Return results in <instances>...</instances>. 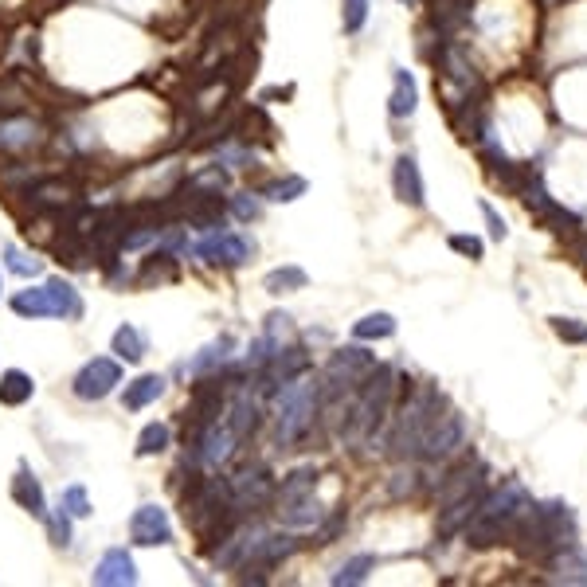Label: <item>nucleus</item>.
Masks as SVG:
<instances>
[{
	"label": "nucleus",
	"mask_w": 587,
	"mask_h": 587,
	"mask_svg": "<svg viewBox=\"0 0 587 587\" xmlns=\"http://www.w3.org/2000/svg\"><path fill=\"white\" fill-rule=\"evenodd\" d=\"M478 208H482V216H486V224H490V235H494L497 243H501V239H505V235H509V227H505V220H501V216H497V212H494V204H486V200H482V204H478Z\"/></svg>",
	"instance_id": "47"
},
{
	"label": "nucleus",
	"mask_w": 587,
	"mask_h": 587,
	"mask_svg": "<svg viewBox=\"0 0 587 587\" xmlns=\"http://www.w3.org/2000/svg\"><path fill=\"white\" fill-rule=\"evenodd\" d=\"M376 368V357L361 349V345H349V349H337L329 364H325V380L333 392H357L364 384V376Z\"/></svg>",
	"instance_id": "8"
},
{
	"label": "nucleus",
	"mask_w": 587,
	"mask_h": 587,
	"mask_svg": "<svg viewBox=\"0 0 587 587\" xmlns=\"http://www.w3.org/2000/svg\"><path fill=\"white\" fill-rule=\"evenodd\" d=\"M317 404H321V388H317L314 376L298 372V376L282 380V392L274 396V443L298 447L314 427Z\"/></svg>",
	"instance_id": "4"
},
{
	"label": "nucleus",
	"mask_w": 587,
	"mask_h": 587,
	"mask_svg": "<svg viewBox=\"0 0 587 587\" xmlns=\"http://www.w3.org/2000/svg\"><path fill=\"white\" fill-rule=\"evenodd\" d=\"M4 263H8V271L20 274V278H32V274L44 271V263L36 259V255H28V251H20V247H8L4 251Z\"/></svg>",
	"instance_id": "37"
},
{
	"label": "nucleus",
	"mask_w": 587,
	"mask_h": 587,
	"mask_svg": "<svg viewBox=\"0 0 587 587\" xmlns=\"http://www.w3.org/2000/svg\"><path fill=\"white\" fill-rule=\"evenodd\" d=\"M28 196H32V204L44 208V212H67V208L79 204V188H75V181H63V177H44V181H36L28 188Z\"/></svg>",
	"instance_id": "17"
},
{
	"label": "nucleus",
	"mask_w": 587,
	"mask_h": 587,
	"mask_svg": "<svg viewBox=\"0 0 587 587\" xmlns=\"http://www.w3.org/2000/svg\"><path fill=\"white\" fill-rule=\"evenodd\" d=\"M12 310L20 317H83V298L71 282L51 278L40 290H20L12 298Z\"/></svg>",
	"instance_id": "7"
},
{
	"label": "nucleus",
	"mask_w": 587,
	"mask_h": 587,
	"mask_svg": "<svg viewBox=\"0 0 587 587\" xmlns=\"http://www.w3.org/2000/svg\"><path fill=\"white\" fill-rule=\"evenodd\" d=\"M224 188H227V173L220 165H212V169L188 177V184H184V192H192V200H196V196H220Z\"/></svg>",
	"instance_id": "32"
},
{
	"label": "nucleus",
	"mask_w": 587,
	"mask_h": 587,
	"mask_svg": "<svg viewBox=\"0 0 587 587\" xmlns=\"http://www.w3.org/2000/svg\"><path fill=\"white\" fill-rule=\"evenodd\" d=\"M227 98H231V79L220 75V79H212L208 87H200V94L192 98V110H196V118H212V114L224 110Z\"/></svg>",
	"instance_id": "27"
},
{
	"label": "nucleus",
	"mask_w": 587,
	"mask_h": 587,
	"mask_svg": "<svg viewBox=\"0 0 587 587\" xmlns=\"http://www.w3.org/2000/svg\"><path fill=\"white\" fill-rule=\"evenodd\" d=\"M161 392H165V376L145 372V376H137L134 384H126L122 407H126V411H141V407H149L153 400H161Z\"/></svg>",
	"instance_id": "25"
},
{
	"label": "nucleus",
	"mask_w": 587,
	"mask_h": 587,
	"mask_svg": "<svg viewBox=\"0 0 587 587\" xmlns=\"http://www.w3.org/2000/svg\"><path fill=\"white\" fill-rule=\"evenodd\" d=\"M278 517H282V525H286V529H314L317 521H321V505H317L314 490H310V494L282 497Z\"/></svg>",
	"instance_id": "21"
},
{
	"label": "nucleus",
	"mask_w": 587,
	"mask_h": 587,
	"mask_svg": "<svg viewBox=\"0 0 587 587\" xmlns=\"http://www.w3.org/2000/svg\"><path fill=\"white\" fill-rule=\"evenodd\" d=\"M169 439H173V431H169L165 423H149V427L137 435L134 454L137 458H153V454H161L165 447H169Z\"/></svg>",
	"instance_id": "33"
},
{
	"label": "nucleus",
	"mask_w": 587,
	"mask_h": 587,
	"mask_svg": "<svg viewBox=\"0 0 587 587\" xmlns=\"http://www.w3.org/2000/svg\"><path fill=\"white\" fill-rule=\"evenodd\" d=\"M466 16H470V0H431V24L443 32L462 28Z\"/></svg>",
	"instance_id": "29"
},
{
	"label": "nucleus",
	"mask_w": 587,
	"mask_h": 587,
	"mask_svg": "<svg viewBox=\"0 0 587 587\" xmlns=\"http://www.w3.org/2000/svg\"><path fill=\"white\" fill-rule=\"evenodd\" d=\"M392 83H396V87H392V98H388V110H392V118H411V114H415V106H419V87H415L411 71L396 67Z\"/></svg>",
	"instance_id": "26"
},
{
	"label": "nucleus",
	"mask_w": 587,
	"mask_h": 587,
	"mask_svg": "<svg viewBox=\"0 0 587 587\" xmlns=\"http://www.w3.org/2000/svg\"><path fill=\"white\" fill-rule=\"evenodd\" d=\"M227 490H231V501H235L239 509H259V505H267L274 497V478L263 466H243V470L227 482Z\"/></svg>",
	"instance_id": "12"
},
{
	"label": "nucleus",
	"mask_w": 587,
	"mask_h": 587,
	"mask_svg": "<svg viewBox=\"0 0 587 587\" xmlns=\"http://www.w3.org/2000/svg\"><path fill=\"white\" fill-rule=\"evenodd\" d=\"M235 134L243 137V141H251V137H271V122H267L263 110H247V118H243V126H239Z\"/></svg>",
	"instance_id": "43"
},
{
	"label": "nucleus",
	"mask_w": 587,
	"mask_h": 587,
	"mask_svg": "<svg viewBox=\"0 0 587 587\" xmlns=\"http://www.w3.org/2000/svg\"><path fill=\"white\" fill-rule=\"evenodd\" d=\"M173 259L169 255H153L145 267H141V282H169L173 278Z\"/></svg>",
	"instance_id": "44"
},
{
	"label": "nucleus",
	"mask_w": 587,
	"mask_h": 587,
	"mask_svg": "<svg viewBox=\"0 0 587 587\" xmlns=\"http://www.w3.org/2000/svg\"><path fill=\"white\" fill-rule=\"evenodd\" d=\"M439 71H443V87L451 91L458 87L462 98H470V91H478L482 87V79H478V67L458 51V47H443V55H439Z\"/></svg>",
	"instance_id": "16"
},
{
	"label": "nucleus",
	"mask_w": 587,
	"mask_h": 587,
	"mask_svg": "<svg viewBox=\"0 0 587 587\" xmlns=\"http://www.w3.org/2000/svg\"><path fill=\"white\" fill-rule=\"evenodd\" d=\"M529 501H533V497L525 494L521 482H505L494 494H482L474 517H470V525L462 529V533H466V544L490 548V544H497V541H509L513 529H517V521H521V513L529 509Z\"/></svg>",
	"instance_id": "2"
},
{
	"label": "nucleus",
	"mask_w": 587,
	"mask_h": 587,
	"mask_svg": "<svg viewBox=\"0 0 587 587\" xmlns=\"http://www.w3.org/2000/svg\"><path fill=\"white\" fill-rule=\"evenodd\" d=\"M12 497H16V505H20V509H28L32 517H47L44 486L36 482V474H32L28 466H20V470H16V478H12Z\"/></svg>",
	"instance_id": "22"
},
{
	"label": "nucleus",
	"mask_w": 587,
	"mask_h": 587,
	"mask_svg": "<svg viewBox=\"0 0 587 587\" xmlns=\"http://www.w3.org/2000/svg\"><path fill=\"white\" fill-rule=\"evenodd\" d=\"M400 4H415V0H400Z\"/></svg>",
	"instance_id": "50"
},
{
	"label": "nucleus",
	"mask_w": 587,
	"mask_h": 587,
	"mask_svg": "<svg viewBox=\"0 0 587 587\" xmlns=\"http://www.w3.org/2000/svg\"><path fill=\"white\" fill-rule=\"evenodd\" d=\"M478 501H482V490H474V494H466V497H458V501H451V505H443V513H439V537L462 533V529L470 525Z\"/></svg>",
	"instance_id": "23"
},
{
	"label": "nucleus",
	"mask_w": 587,
	"mask_h": 587,
	"mask_svg": "<svg viewBox=\"0 0 587 587\" xmlns=\"http://www.w3.org/2000/svg\"><path fill=\"white\" fill-rule=\"evenodd\" d=\"M368 20V0H341V24L349 36H357Z\"/></svg>",
	"instance_id": "39"
},
{
	"label": "nucleus",
	"mask_w": 587,
	"mask_h": 587,
	"mask_svg": "<svg viewBox=\"0 0 587 587\" xmlns=\"http://www.w3.org/2000/svg\"><path fill=\"white\" fill-rule=\"evenodd\" d=\"M63 509H67L71 517H79V521L94 513L91 497H87V490H83V486H67V490H63Z\"/></svg>",
	"instance_id": "40"
},
{
	"label": "nucleus",
	"mask_w": 587,
	"mask_h": 587,
	"mask_svg": "<svg viewBox=\"0 0 587 587\" xmlns=\"http://www.w3.org/2000/svg\"><path fill=\"white\" fill-rule=\"evenodd\" d=\"M32 392H36V384H32V376H28V372L12 368V372H4V376H0V404L20 407V404H28V400H32Z\"/></svg>",
	"instance_id": "28"
},
{
	"label": "nucleus",
	"mask_w": 587,
	"mask_h": 587,
	"mask_svg": "<svg viewBox=\"0 0 587 587\" xmlns=\"http://www.w3.org/2000/svg\"><path fill=\"white\" fill-rule=\"evenodd\" d=\"M548 321H552V333H556L560 341H568V345H587L584 321H576V317H548Z\"/></svg>",
	"instance_id": "38"
},
{
	"label": "nucleus",
	"mask_w": 587,
	"mask_h": 587,
	"mask_svg": "<svg viewBox=\"0 0 587 587\" xmlns=\"http://www.w3.org/2000/svg\"><path fill=\"white\" fill-rule=\"evenodd\" d=\"M118 384H122V368L110 361V357H94L75 376V396L79 400H106Z\"/></svg>",
	"instance_id": "11"
},
{
	"label": "nucleus",
	"mask_w": 587,
	"mask_h": 587,
	"mask_svg": "<svg viewBox=\"0 0 587 587\" xmlns=\"http://www.w3.org/2000/svg\"><path fill=\"white\" fill-rule=\"evenodd\" d=\"M130 537H134V544H145V548L173 541V525H169L165 509L161 505H141L134 513V521H130Z\"/></svg>",
	"instance_id": "15"
},
{
	"label": "nucleus",
	"mask_w": 587,
	"mask_h": 587,
	"mask_svg": "<svg viewBox=\"0 0 587 587\" xmlns=\"http://www.w3.org/2000/svg\"><path fill=\"white\" fill-rule=\"evenodd\" d=\"M239 443H243V439L231 431V423L220 415V419H212L208 427H200V435H196V462H200L204 470H220L227 458L235 454Z\"/></svg>",
	"instance_id": "10"
},
{
	"label": "nucleus",
	"mask_w": 587,
	"mask_h": 587,
	"mask_svg": "<svg viewBox=\"0 0 587 587\" xmlns=\"http://www.w3.org/2000/svg\"><path fill=\"white\" fill-rule=\"evenodd\" d=\"M482 486H486V466H482V462H462L458 470H451V478L443 482L439 501H443V505H451V501L474 494V490H482Z\"/></svg>",
	"instance_id": "19"
},
{
	"label": "nucleus",
	"mask_w": 587,
	"mask_h": 587,
	"mask_svg": "<svg viewBox=\"0 0 587 587\" xmlns=\"http://www.w3.org/2000/svg\"><path fill=\"white\" fill-rule=\"evenodd\" d=\"M227 349H231V337H220L216 345L200 349V357H192V364H188V372H192V376H204V372L220 368V364L227 361Z\"/></svg>",
	"instance_id": "36"
},
{
	"label": "nucleus",
	"mask_w": 587,
	"mask_h": 587,
	"mask_svg": "<svg viewBox=\"0 0 587 587\" xmlns=\"http://www.w3.org/2000/svg\"><path fill=\"white\" fill-rule=\"evenodd\" d=\"M372 568H376V556H368V552H364V556H353V560H345V564H341V572L333 576V584L337 587H357V584L368 580V572H372Z\"/></svg>",
	"instance_id": "34"
},
{
	"label": "nucleus",
	"mask_w": 587,
	"mask_h": 587,
	"mask_svg": "<svg viewBox=\"0 0 587 587\" xmlns=\"http://www.w3.org/2000/svg\"><path fill=\"white\" fill-rule=\"evenodd\" d=\"M251 251H255V247H251L243 235H231V231L208 235V239L196 247V255H200L204 263H216V267H239V263L251 259Z\"/></svg>",
	"instance_id": "13"
},
{
	"label": "nucleus",
	"mask_w": 587,
	"mask_h": 587,
	"mask_svg": "<svg viewBox=\"0 0 587 587\" xmlns=\"http://www.w3.org/2000/svg\"><path fill=\"white\" fill-rule=\"evenodd\" d=\"M114 353H118L122 361H130V364L141 361V357H145V337L137 333L134 325H122V329L114 333Z\"/></svg>",
	"instance_id": "35"
},
{
	"label": "nucleus",
	"mask_w": 587,
	"mask_h": 587,
	"mask_svg": "<svg viewBox=\"0 0 587 587\" xmlns=\"http://www.w3.org/2000/svg\"><path fill=\"white\" fill-rule=\"evenodd\" d=\"M231 517H235V501L231 490L220 482H192L184 494V521L192 525V533L204 544L224 541L231 533Z\"/></svg>",
	"instance_id": "5"
},
{
	"label": "nucleus",
	"mask_w": 587,
	"mask_h": 587,
	"mask_svg": "<svg viewBox=\"0 0 587 587\" xmlns=\"http://www.w3.org/2000/svg\"><path fill=\"white\" fill-rule=\"evenodd\" d=\"M8 51V32H4V24H0V55Z\"/></svg>",
	"instance_id": "49"
},
{
	"label": "nucleus",
	"mask_w": 587,
	"mask_h": 587,
	"mask_svg": "<svg viewBox=\"0 0 587 587\" xmlns=\"http://www.w3.org/2000/svg\"><path fill=\"white\" fill-rule=\"evenodd\" d=\"M306 271L302 267H278V271H271L267 278H263V290L267 294H294V290H306Z\"/></svg>",
	"instance_id": "30"
},
{
	"label": "nucleus",
	"mask_w": 587,
	"mask_h": 587,
	"mask_svg": "<svg viewBox=\"0 0 587 587\" xmlns=\"http://www.w3.org/2000/svg\"><path fill=\"white\" fill-rule=\"evenodd\" d=\"M447 243H451V251L466 255V259H482V239L478 235H451Z\"/></svg>",
	"instance_id": "46"
},
{
	"label": "nucleus",
	"mask_w": 587,
	"mask_h": 587,
	"mask_svg": "<svg viewBox=\"0 0 587 587\" xmlns=\"http://www.w3.org/2000/svg\"><path fill=\"white\" fill-rule=\"evenodd\" d=\"M94 584L102 587H130L137 584V568H134V556L126 548H110L98 568H94Z\"/></svg>",
	"instance_id": "18"
},
{
	"label": "nucleus",
	"mask_w": 587,
	"mask_h": 587,
	"mask_svg": "<svg viewBox=\"0 0 587 587\" xmlns=\"http://www.w3.org/2000/svg\"><path fill=\"white\" fill-rule=\"evenodd\" d=\"M392 333H396V317L392 314H368L353 325V337H357V341H384V337H392Z\"/></svg>",
	"instance_id": "31"
},
{
	"label": "nucleus",
	"mask_w": 587,
	"mask_h": 587,
	"mask_svg": "<svg viewBox=\"0 0 587 587\" xmlns=\"http://www.w3.org/2000/svg\"><path fill=\"white\" fill-rule=\"evenodd\" d=\"M47 141L44 122L28 118V114H12L0 122V149H12V153H28V149H40Z\"/></svg>",
	"instance_id": "14"
},
{
	"label": "nucleus",
	"mask_w": 587,
	"mask_h": 587,
	"mask_svg": "<svg viewBox=\"0 0 587 587\" xmlns=\"http://www.w3.org/2000/svg\"><path fill=\"white\" fill-rule=\"evenodd\" d=\"M259 212H263V208H259L255 196H239V200H235V216H239V220H259Z\"/></svg>",
	"instance_id": "48"
},
{
	"label": "nucleus",
	"mask_w": 587,
	"mask_h": 587,
	"mask_svg": "<svg viewBox=\"0 0 587 587\" xmlns=\"http://www.w3.org/2000/svg\"><path fill=\"white\" fill-rule=\"evenodd\" d=\"M317 482L314 466H302V470H294L286 482H282V497H294V494H310Z\"/></svg>",
	"instance_id": "42"
},
{
	"label": "nucleus",
	"mask_w": 587,
	"mask_h": 587,
	"mask_svg": "<svg viewBox=\"0 0 587 587\" xmlns=\"http://www.w3.org/2000/svg\"><path fill=\"white\" fill-rule=\"evenodd\" d=\"M513 541L525 556L548 560L556 548L576 541V517L564 501H541V505L529 501V509L521 513V521L513 529Z\"/></svg>",
	"instance_id": "1"
},
{
	"label": "nucleus",
	"mask_w": 587,
	"mask_h": 587,
	"mask_svg": "<svg viewBox=\"0 0 587 587\" xmlns=\"http://www.w3.org/2000/svg\"><path fill=\"white\" fill-rule=\"evenodd\" d=\"M47 525H51V541L59 544V548H67L71 544V513L59 505V513H51L47 517Z\"/></svg>",
	"instance_id": "45"
},
{
	"label": "nucleus",
	"mask_w": 587,
	"mask_h": 587,
	"mask_svg": "<svg viewBox=\"0 0 587 587\" xmlns=\"http://www.w3.org/2000/svg\"><path fill=\"white\" fill-rule=\"evenodd\" d=\"M392 396H396V376L388 364H376L364 384L357 388V400L345 411V423H341V439L353 447L368 435H376L384 423H388V411H392Z\"/></svg>",
	"instance_id": "3"
},
{
	"label": "nucleus",
	"mask_w": 587,
	"mask_h": 587,
	"mask_svg": "<svg viewBox=\"0 0 587 587\" xmlns=\"http://www.w3.org/2000/svg\"><path fill=\"white\" fill-rule=\"evenodd\" d=\"M439 411H443V396H439V388H419V392H415V396L404 404L400 419H396V427H392V435H388V451L396 454V458H411V454H419V447H423V435L431 431V423L439 419Z\"/></svg>",
	"instance_id": "6"
},
{
	"label": "nucleus",
	"mask_w": 587,
	"mask_h": 587,
	"mask_svg": "<svg viewBox=\"0 0 587 587\" xmlns=\"http://www.w3.org/2000/svg\"><path fill=\"white\" fill-rule=\"evenodd\" d=\"M462 447H466V419H462L458 411H443V415L431 423V431L423 435L419 454H423L427 462H447V458L458 454Z\"/></svg>",
	"instance_id": "9"
},
{
	"label": "nucleus",
	"mask_w": 587,
	"mask_h": 587,
	"mask_svg": "<svg viewBox=\"0 0 587 587\" xmlns=\"http://www.w3.org/2000/svg\"><path fill=\"white\" fill-rule=\"evenodd\" d=\"M548 572L560 584H587V556L576 544H564V548H556L548 556Z\"/></svg>",
	"instance_id": "20"
},
{
	"label": "nucleus",
	"mask_w": 587,
	"mask_h": 587,
	"mask_svg": "<svg viewBox=\"0 0 587 587\" xmlns=\"http://www.w3.org/2000/svg\"><path fill=\"white\" fill-rule=\"evenodd\" d=\"M306 192V181L302 177H286V181H274L267 188V196H271L274 204H290V200H298Z\"/></svg>",
	"instance_id": "41"
},
{
	"label": "nucleus",
	"mask_w": 587,
	"mask_h": 587,
	"mask_svg": "<svg viewBox=\"0 0 587 587\" xmlns=\"http://www.w3.org/2000/svg\"><path fill=\"white\" fill-rule=\"evenodd\" d=\"M392 184H396V196L411 204V208H419L423 204V177H419V165H415V157H400L396 161V173H392Z\"/></svg>",
	"instance_id": "24"
}]
</instances>
